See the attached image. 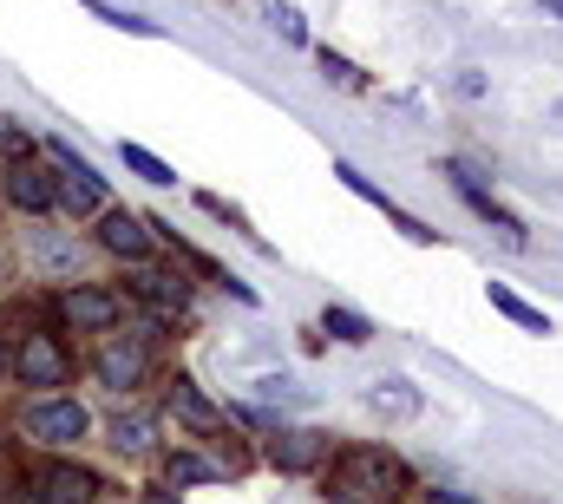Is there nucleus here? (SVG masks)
Instances as JSON below:
<instances>
[{
	"instance_id": "aec40b11",
	"label": "nucleus",
	"mask_w": 563,
	"mask_h": 504,
	"mask_svg": "<svg viewBox=\"0 0 563 504\" xmlns=\"http://www.w3.org/2000/svg\"><path fill=\"white\" fill-rule=\"evenodd\" d=\"M263 13L276 20V33L288 40V46H301V40H308V20H301V13H295L288 0H263Z\"/></svg>"
},
{
	"instance_id": "b1692460",
	"label": "nucleus",
	"mask_w": 563,
	"mask_h": 504,
	"mask_svg": "<svg viewBox=\"0 0 563 504\" xmlns=\"http://www.w3.org/2000/svg\"><path fill=\"white\" fill-rule=\"evenodd\" d=\"M0 151H13V164H20V157L33 151V138H26V131L13 125V119H0Z\"/></svg>"
},
{
	"instance_id": "bb28decb",
	"label": "nucleus",
	"mask_w": 563,
	"mask_h": 504,
	"mask_svg": "<svg viewBox=\"0 0 563 504\" xmlns=\"http://www.w3.org/2000/svg\"><path fill=\"white\" fill-rule=\"evenodd\" d=\"M544 13H551V20H563V0H544Z\"/></svg>"
},
{
	"instance_id": "c756f323",
	"label": "nucleus",
	"mask_w": 563,
	"mask_h": 504,
	"mask_svg": "<svg viewBox=\"0 0 563 504\" xmlns=\"http://www.w3.org/2000/svg\"><path fill=\"white\" fill-rule=\"evenodd\" d=\"M558 125H563V106H558Z\"/></svg>"
},
{
	"instance_id": "2eb2a0df",
	"label": "nucleus",
	"mask_w": 563,
	"mask_h": 504,
	"mask_svg": "<svg viewBox=\"0 0 563 504\" xmlns=\"http://www.w3.org/2000/svg\"><path fill=\"white\" fill-rule=\"evenodd\" d=\"M139 295H144V302H157V308H184V302H190L184 275H157V269H144V275H139Z\"/></svg>"
},
{
	"instance_id": "6e6552de",
	"label": "nucleus",
	"mask_w": 563,
	"mask_h": 504,
	"mask_svg": "<svg viewBox=\"0 0 563 504\" xmlns=\"http://www.w3.org/2000/svg\"><path fill=\"white\" fill-rule=\"evenodd\" d=\"M334 177H341V184H347V190H354V197H367V204H374V210H387V223H394V230H400V237H413V243H432V230H426L420 217H407V210H400V204H394V197H387V190H374V184H367V177H361V171H354V164H334Z\"/></svg>"
},
{
	"instance_id": "cd10ccee",
	"label": "nucleus",
	"mask_w": 563,
	"mask_h": 504,
	"mask_svg": "<svg viewBox=\"0 0 563 504\" xmlns=\"http://www.w3.org/2000/svg\"><path fill=\"white\" fill-rule=\"evenodd\" d=\"M334 504H361V498H354V492H334Z\"/></svg>"
},
{
	"instance_id": "5701e85b",
	"label": "nucleus",
	"mask_w": 563,
	"mask_h": 504,
	"mask_svg": "<svg viewBox=\"0 0 563 504\" xmlns=\"http://www.w3.org/2000/svg\"><path fill=\"white\" fill-rule=\"evenodd\" d=\"M79 7H92L106 26H125V33H139V40H157V26H151V20H139V13H119V7H106V0H79Z\"/></svg>"
},
{
	"instance_id": "ddd939ff",
	"label": "nucleus",
	"mask_w": 563,
	"mask_h": 504,
	"mask_svg": "<svg viewBox=\"0 0 563 504\" xmlns=\"http://www.w3.org/2000/svg\"><path fill=\"white\" fill-rule=\"evenodd\" d=\"M170 413H177V419H190V426H203V432L223 419V413H217V406L197 393V380H177V386H170Z\"/></svg>"
},
{
	"instance_id": "a211bd4d",
	"label": "nucleus",
	"mask_w": 563,
	"mask_h": 504,
	"mask_svg": "<svg viewBox=\"0 0 563 504\" xmlns=\"http://www.w3.org/2000/svg\"><path fill=\"white\" fill-rule=\"evenodd\" d=\"M314 432H282V446H276V465H288V472H301V465H314Z\"/></svg>"
},
{
	"instance_id": "f03ea898",
	"label": "nucleus",
	"mask_w": 563,
	"mask_h": 504,
	"mask_svg": "<svg viewBox=\"0 0 563 504\" xmlns=\"http://www.w3.org/2000/svg\"><path fill=\"white\" fill-rule=\"evenodd\" d=\"M20 426H26V439H40V446H53V452H59V446H79L92 419H86V406H79V399H40V406H26V419H20Z\"/></svg>"
},
{
	"instance_id": "0eeeda50",
	"label": "nucleus",
	"mask_w": 563,
	"mask_h": 504,
	"mask_svg": "<svg viewBox=\"0 0 563 504\" xmlns=\"http://www.w3.org/2000/svg\"><path fill=\"white\" fill-rule=\"evenodd\" d=\"M7 197H13L20 210L46 217V210L59 204V184H53V171H40V164H26V157H20V164L7 171Z\"/></svg>"
},
{
	"instance_id": "1a4fd4ad",
	"label": "nucleus",
	"mask_w": 563,
	"mask_h": 504,
	"mask_svg": "<svg viewBox=\"0 0 563 504\" xmlns=\"http://www.w3.org/2000/svg\"><path fill=\"white\" fill-rule=\"evenodd\" d=\"M92 498V472H79V465H46L40 472V492L26 504H86Z\"/></svg>"
},
{
	"instance_id": "a878e982",
	"label": "nucleus",
	"mask_w": 563,
	"mask_h": 504,
	"mask_svg": "<svg viewBox=\"0 0 563 504\" xmlns=\"http://www.w3.org/2000/svg\"><path fill=\"white\" fill-rule=\"evenodd\" d=\"M426 504H472V498H459V492H426Z\"/></svg>"
},
{
	"instance_id": "4be33fe9",
	"label": "nucleus",
	"mask_w": 563,
	"mask_h": 504,
	"mask_svg": "<svg viewBox=\"0 0 563 504\" xmlns=\"http://www.w3.org/2000/svg\"><path fill=\"white\" fill-rule=\"evenodd\" d=\"M321 73H328V79H334V86H341V92H367V79H361V66H354V59H341V53H334V46H328V53H321Z\"/></svg>"
},
{
	"instance_id": "c85d7f7f",
	"label": "nucleus",
	"mask_w": 563,
	"mask_h": 504,
	"mask_svg": "<svg viewBox=\"0 0 563 504\" xmlns=\"http://www.w3.org/2000/svg\"><path fill=\"white\" fill-rule=\"evenodd\" d=\"M151 504H170V498H151Z\"/></svg>"
},
{
	"instance_id": "4468645a",
	"label": "nucleus",
	"mask_w": 563,
	"mask_h": 504,
	"mask_svg": "<svg viewBox=\"0 0 563 504\" xmlns=\"http://www.w3.org/2000/svg\"><path fill=\"white\" fill-rule=\"evenodd\" d=\"M367 406H374V413H394V419H407V413H420V393H413L407 380H374Z\"/></svg>"
},
{
	"instance_id": "393cba45",
	"label": "nucleus",
	"mask_w": 563,
	"mask_h": 504,
	"mask_svg": "<svg viewBox=\"0 0 563 504\" xmlns=\"http://www.w3.org/2000/svg\"><path fill=\"white\" fill-rule=\"evenodd\" d=\"M256 393H263V399H301V393H295V380H282V374L256 380Z\"/></svg>"
},
{
	"instance_id": "412c9836",
	"label": "nucleus",
	"mask_w": 563,
	"mask_h": 504,
	"mask_svg": "<svg viewBox=\"0 0 563 504\" xmlns=\"http://www.w3.org/2000/svg\"><path fill=\"white\" fill-rule=\"evenodd\" d=\"M119 157H125V164L139 171L144 184H170V164H164V157H151L144 144H119Z\"/></svg>"
},
{
	"instance_id": "9d476101",
	"label": "nucleus",
	"mask_w": 563,
	"mask_h": 504,
	"mask_svg": "<svg viewBox=\"0 0 563 504\" xmlns=\"http://www.w3.org/2000/svg\"><path fill=\"white\" fill-rule=\"evenodd\" d=\"M99 243H106L112 255H125V262H144V255H151V237H144V223L132 217V210H106Z\"/></svg>"
},
{
	"instance_id": "f257e3e1",
	"label": "nucleus",
	"mask_w": 563,
	"mask_h": 504,
	"mask_svg": "<svg viewBox=\"0 0 563 504\" xmlns=\"http://www.w3.org/2000/svg\"><path fill=\"white\" fill-rule=\"evenodd\" d=\"M341 492L354 498H400L407 492V465L387 452H341Z\"/></svg>"
},
{
	"instance_id": "f3484780",
	"label": "nucleus",
	"mask_w": 563,
	"mask_h": 504,
	"mask_svg": "<svg viewBox=\"0 0 563 504\" xmlns=\"http://www.w3.org/2000/svg\"><path fill=\"white\" fill-rule=\"evenodd\" d=\"M321 328H328L334 341H347V348H361V341L374 335V328H367V321H361L354 308H328V315H321Z\"/></svg>"
},
{
	"instance_id": "423d86ee",
	"label": "nucleus",
	"mask_w": 563,
	"mask_h": 504,
	"mask_svg": "<svg viewBox=\"0 0 563 504\" xmlns=\"http://www.w3.org/2000/svg\"><path fill=\"white\" fill-rule=\"evenodd\" d=\"M59 315H66L73 328H86V335H99V328H112V321L125 315V302H119L112 288H73V295L59 302Z\"/></svg>"
},
{
	"instance_id": "9b49d317",
	"label": "nucleus",
	"mask_w": 563,
	"mask_h": 504,
	"mask_svg": "<svg viewBox=\"0 0 563 504\" xmlns=\"http://www.w3.org/2000/svg\"><path fill=\"white\" fill-rule=\"evenodd\" d=\"M144 368H151V354H144L139 341H112V348L99 354V380H106V386H139Z\"/></svg>"
},
{
	"instance_id": "dca6fc26",
	"label": "nucleus",
	"mask_w": 563,
	"mask_h": 504,
	"mask_svg": "<svg viewBox=\"0 0 563 504\" xmlns=\"http://www.w3.org/2000/svg\"><path fill=\"white\" fill-rule=\"evenodd\" d=\"M151 432H157V419H151V413H119V419H112V446H119V452H144V446H151Z\"/></svg>"
},
{
	"instance_id": "20e7f679",
	"label": "nucleus",
	"mask_w": 563,
	"mask_h": 504,
	"mask_svg": "<svg viewBox=\"0 0 563 504\" xmlns=\"http://www.w3.org/2000/svg\"><path fill=\"white\" fill-rule=\"evenodd\" d=\"M53 164H59V204L73 210V217H92V210H106V184H99V171L86 164V157H73V144H53Z\"/></svg>"
},
{
	"instance_id": "7ed1b4c3",
	"label": "nucleus",
	"mask_w": 563,
	"mask_h": 504,
	"mask_svg": "<svg viewBox=\"0 0 563 504\" xmlns=\"http://www.w3.org/2000/svg\"><path fill=\"white\" fill-rule=\"evenodd\" d=\"M66 374H73V354L59 348V335H26L13 348V380L20 386H66Z\"/></svg>"
},
{
	"instance_id": "39448f33",
	"label": "nucleus",
	"mask_w": 563,
	"mask_h": 504,
	"mask_svg": "<svg viewBox=\"0 0 563 504\" xmlns=\"http://www.w3.org/2000/svg\"><path fill=\"white\" fill-rule=\"evenodd\" d=\"M445 177H452V190H459V197H465V204H472V210H478L492 230H505L511 243H525V223H518V217H511V210H505V204H498V197H492V190H485V184H478L465 164H459V157L445 164Z\"/></svg>"
},
{
	"instance_id": "f8f14e48",
	"label": "nucleus",
	"mask_w": 563,
	"mask_h": 504,
	"mask_svg": "<svg viewBox=\"0 0 563 504\" xmlns=\"http://www.w3.org/2000/svg\"><path fill=\"white\" fill-rule=\"evenodd\" d=\"M485 295H492V308H498L505 321H518V328H531V335H551L544 308H531V302H525V295H511L505 282H485Z\"/></svg>"
},
{
	"instance_id": "6ab92c4d",
	"label": "nucleus",
	"mask_w": 563,
	"mask_h": 504,
	"mask_svg": "<svg viewBox=\"0 0 563 504\" xmlns=\"http://www.w3.org/2000/svg\"><path fill=\"white\" fill-rule=\"evenodd\" d=\"M170 485H203V479H217V465L210 459H197V452H170Z\"/></svg>"
}]
</instances>
